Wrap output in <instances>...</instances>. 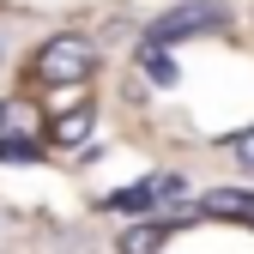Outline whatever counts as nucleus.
Here are the masks:
<instances>
[{
	"label": "nucleus",
	"mask_w": 254,
	"mask_h": 254,
	"mask_svg": "<svg viewBox=\"0 0 254 254\" xmlns=\"http://www.w3.org/2000/svg\"><path fill=\"white\" fill-rule=\"evenodd\" d=\"M182 194H188V176L157 170V176H145V182H133V188H121V194H109V206H115V212H151V206L182 200Z\"/></svg>",
	"instance_id": "obj_3"
},
{
	"label": "nucleus",
	"mask_w": 254,
	"mask_h": 254,
	"mask_svg": "<svg viewBox=\"0 0 254 254\" xmlns=\"http://www.w3.org/2000/svg\"><path fill=\"white\" fill-rule=\"evenodd\" d=\"M85 133H91V115H85V109H79V115H61V121H55V145H79Z\"/></svg>",
	"instance_id": "obj_7"
},
{
	"label": "nucleus",
	"mask_w": 254,
	"mask_h": 254,
	"mask_svg": "<svg viewBox=\"0 0 254 254\" xmlns=\"http://www.w3.org/2000/svg\"><path fill=\"white\" fill-rule=\"evenodd\" d=\"M236 157H242V164H254V133H242V139H236Z\"/></svg>",
	"instance_id": "obj_9"
},
{
	"label": "nucleus",
	"mask_w": 254,
	"mask_h": 254,
	"mask_svg": "<svg viewBox=\"0 0 254 254\" xmlns=\"http://www.w3.org/2000/svg\"><path fill=\"white\" fill-rule=\"evenodd\" d=\"M176 230V218H151V224H127L121 230V254H151L157 242H164Z\"/></svg>",
	"instance_id": "obj_5"
},
{
	"label": "nucleus",
	"mask_w": 254,
	"mask_h": 254,
	"mask_svg": "<svg viewBox=\"0 0 254 254\" xmlns=\"http://www.w3.org/2000/svg\"><path fill=\"white\" fill-rule=\"evenodd\" d=\"M139 67L151 73V85H176V79H182V67L170 61V49H164V43H145V49H139Z\"/></svg>",
	"instance_id": "obj_6"
},
{
	"label": "nucleus",
	"mask_w": 254,
	"mask_h": 254,
	"mask_svg": "<svg viewBox=\"0 0 254 254\" xmlns=\"http://www.w3.org/2000/svg\"><path fill=\"white\" fill-rule=\"evenodd\" d=\"M6 121H12V109H6V103H0V127H6Z\"/></svg>",
	"instance_id": "obj_10"
},
{
	"label": "nucleus",
	"mask_w": 254,
	"mask_h": 254,
	"mask_svg": "<svg viewBox=\"0 0 254 254\" xmlns=\"http://www.w3.org/2000/svg\"><path fill=\"white\" fill-rule=\"evenodd\" d=\"M43 145L37 139H0V164H37Z\"/></svg>",
	"instance_id": "obj_8"
},
{
	"label": "nucleus",
	"mask_w": 254,
	"mask_h": 254,
	"mask_svg": "<svg viewBox=\"0 0 254 254\" xmlns=\"http://www.w3.org/2000/svg\"><path fill=\"white\" fill-rule=\"evenodd\" d=\"M206 218H254V194L248 188H212V194L200 200Z\"/></svg>",
	"instance_id": "obj_4"
},
{
	"label": "nucleus",
	"mask_w": 254,
	"mask_h": 254,
	"mask_svg": "<svg viewBox=\"0 0 254 254\" xmlns=\"http://www.w3.org/2000/svg\"><path fill=\"white\" fill-rule=\"evenodd\" d=\"M206 30H224V6L218 0H188V6H170L164 18L151 24V43H188V37H206Z\"/></svg>",
	"instance_id": "obj_2"
},
{
	"label": "nucleus",
	"mask_w": 254,
	"mask_h": 254,
	"mask_svg": "<svg viewBox=\"0 0 254 254\" xmlns=\"http://www.w3.org/2000/svg\"><path fill=\"white\" fill-rule=\"evenodd\" d=\"M91 67H97V49H91L85 37H49L43 49H37V79L43 85H79V79H91Z\"/></svg>",
	"instance_id": "obj_1"
},
{
	"label": "nucleus",
	"mask_w": 254,
	"mask_h": 254,
	"mask_svg": "<svg viewBox=\"0 0 254 254\" xmlns=\"http://www.w3.org/2000/svg\"><path fill=\"white\" fill-rule=\"evenodd\" d=\"M0 61H6V43H0Z\"/></svg>",
	"instance_id": "obj_11"
}]
</instances>
